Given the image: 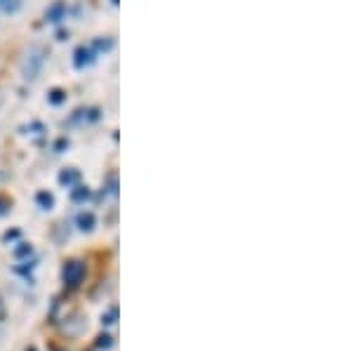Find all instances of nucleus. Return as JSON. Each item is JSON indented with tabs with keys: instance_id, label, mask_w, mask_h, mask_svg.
Segmentation results:
<instances>
[{
	"instance_id": "obj_1",
	"label": "nucleus",
	"mask_w": 353,
	"mask_h": 351,
	"mask_svg": "<svg viewBox=\"0 0 353 351\" xmlns=\"http://www.w3.org/2000/svg\"><path fill=\"white\" fill-rule=\"evenodd\" d=\"M83 279H85V264L83 262L71 259V262L64 264V269H61V281H64L66 290H78Z\"/></svg>"
},
{
	"instance_id": "obj_2",
	"label": "nucleus",
	"mask_w": 353,
	"mask_h": 351,
	"mask_svg": "<svg viewBox=\"0 0 353 351\" xmlns=\"http://www.w3.org/2000/svg\"><path fill=\"white\" fill-rule=\"evenodd\" d=\"M97 347H99V349H111L113 347V337L106 335V332H104V335H99V337H97Z\"/></svg>"
},
{
	"instance_id": "obj_3",
	"label": "nucleus",
	"mask_w": 353,
	"mask_h": 351,
	"mask_svg": "<svg viewBox=\"0 0 353 351\" xmlns=\"http://www.w3.org/2000/svg\"><path fill=\"white\" fill-rule=\"evenodd\" d=\"M116 319H118V309H116V307H111L109 314L101 316V323H104V325H113V323H116Z\"/></svg>"
},
{
	"instance_id": "obj_4",
	"label": "nucleus",
	"mask_w": 353,
	"mask_h": 351,
	"mask_svg": "<svg viewBox=\"0 0 353 351\" xmlns=\"http://www.w3.org/2000/svg\"><path fill=\"white\" fill-rule=\"evenodd\" d=\"M78 224H81V229H92V224H94V217L92 214H81V219H78Z\"/></svg>"
},
{
	"instance_id": "obj_5",
	"label": "nucleus",
	"mask_w": 353,
	"mask_h": 351,
	"mask_svg": "<svg viewBox=\"0 0 353 351\" xmlns=\"http://www.w3.org/2000/svg\"><path fill=\"white\" fill-rule=\"evenodd\" d=\"M28 252H31V248H28V245H21L19 250H17V257H24V254H28Z\"/></svg>"
},
{
	"instance_id": "obj_6",
	"label": "nucleus",
	"mask_w": 353,
	"mask_h": 351,
	"mask_svg": "<svg viewBox=\"0 0 353 351\" xmlns=\"http://www.w3.org/2000/svg\"><path fill=\"white\" fill-rule=\"evenodd\" d=\"M38 201H41L43 205H50V203H52V198H50V196H45V194H41V196H38Z\"/></svg>"
},
{
	"instance_id": "obj_7",
	"label": "nucleus",
	"mask_w": 353,
	"mask_h": 351,
	"mask_svg": "<svg viewBox=\"0 0 353 351\" xmlns=\"http://www.w3.org/2000/svg\"><path fill=\"white\" fill-rule=\"evenodd\" d=\"M0 319H3V302H0Z\"/></svg>"
},
{
	"instance_id": "obj_8",
	"label": "nucleus",
	"mask_w": 353,
	"mask_h": 351,
	"mask_svg": "<svg viewBox=\"0 0 353 351\" xmlns=\"http://www.w3.org/2000/svg\"><path fill=\"white\" fill-rule=\"evenodd\" d=\"M26 351H38V349H36V347H28Z\"/></svg>"
}]
</instances>
